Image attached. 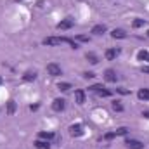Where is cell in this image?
Returning <instances> with one entry per match:
<instances>
[{
  "mask_svg": "<svg viewBox=\"0 0 149 149\" xmlns=\"http://www.w3.org/2000/svg\"><path fill=\"white\" fill-rule=\"evenodd\" d=\"M42 43L43 45H61V43H68L71 49H78V43L74 42L73 38H68V37H47V38H43Z\"/></svg>",
  "mask_w": 149,
  "mask_h": 149,
  "instance_id": "cell-1",
  "label": "cell"
},
{
  "mask_svg": "<svg viewBox=\"0 0 149 149\" xmlns=\"http://www.w3.org/2000/svg\"><path fill=\"white\" fill-rule=\"evenodd\" d=\"M47 73L50 76H59V74H63V70L56 63H50V64H47Z\"/></svg>",
  "mask_w": 149,
  "mask_h": 149,
  "instance_id": "cell-2",
  "label": "cell"
},
{
  "mask_svg": "<svg viewBox=\"0 0 149 149\" xmlns=\"http://www.w3.org/2000/svg\"><path fill=\"white\" fill-rule=\"evenodd\" d=\"M125 146H127V149H144V144L141 141H135V139H127Z\"/></svg>",
  "mask_w": 149,
  "mask_h": 149,
  "instance_id": "cell-3",
  "label": "cell"
},
{
  "mask_svg": "<svg viewBox=\"0 0 149 149\" xmlns=\"http://www.w3.org/2000/svg\"><path fill=\"white\" fill-rule=\"evenodd\" d=\"M73 24H74L73 19H71V17H66V19H63L61 23H57V30H70Z\"/></svg>",
  "mask_w": 149,
  "mask_h": 149,
  "instance_id": "cell-4",
  "label": "cell"
},
{
  "mask_svg": "<svg viewBox=\"0 0 149 149\" xmlns=\"http://www.w3.org/2000/svg\"><path fill=\"white\" fill-rule=\"evenodd\" d=\"M70 134H71L73 137H80V135H83V127H81L80 123L71 125V127H70Z\"/></svg>",
  "mask_w": 149,
  "mask_h": 149,
  "instance_id": "cell-5",
  "label": "cell"
},
{
  "mask_svg": "<svg viewBox=\"0 0 149 149\" xmlns=\"http://www.w3.org/2000/svg\"><path fill=\"white\" fill-rule=\"evenodd\" d=\"M64 106H66V102H64V99H54V102H52V109L57 113H61L64 109Z\"/></svg>",
  "mask_w": 149,
  "mask_h": 149,
  "instance_id": "cell-6",
  "label": "cell"
},
{
  "mask_svg": "<svg viewBox=\"0 0 149 149\" xmlns=\"http://www.w3.org/2000/svg\"><path fill=\"white\" fill-rule=\"evenodd\" d=\"M104 78H106V81H111V83H114V81L118 80V74H116V71H114V70H106Z\"/></svg>",
  "mask_w": 149,
  "mask_h": 149,
  "instance_id": "cell-7",
  "label": "cell"
},
{
  "mask_svg": "<svg viewBox=\"0 0 149 149\" xmlns=\"http://www.w3.org/2000/svg\"><path fill=\"white\" fill-rule=\"evenodd\" d=\"M74 99L78 104H83L85 102V92L83 90H74Z\"/></svg>",
  "mask_w": 149,
  "mask_h": 149,
  "instance_id": "cell-8",
  "label": "cell"
},
{
  "mask_svg": "<svg viewBox=\"0 0 149 149\" xmlns=\"http://www.w3.org/2000/svg\"><path fill=\"white\" fill-rule=\"evenodd\" d=\"M137 97H139L141 101H149V88H141V90L137 92Z\"/></svg>",
  "mask_w": 149,
  "mask_h": 149,
  "instance_id": "cell-9",
  "label": "cell"
},
{
  "mask_svg": "<svg viewBox=\"0 0 149 149\" xmlns=\"http://www.w3.org/2000/svg\"><path fill=\"white\" fill-rule=\"evenodd\" d=\"M106 31V24H95L94 28H92V33L94 35H102Z\"/></svg>",
  "mask_w": 149,
  "mask_h": 149,
  "instance_id": "cell-10",
  "label": "cell"
},
{
  "mask_svg": "<svg viewBox=\"0 0 149 149\" xmlns=\"http://www.w3.org/2000/svg\"><path fill=\"white\" fill-rule=\"evenodd\" d=\"M85 57H87V61H88L90 64H97V63H99V57H97L94 52H87V54H85Z\"/></svg>",
  "mask_w": 149,
  "mask_h": 149,
  "instance_id": "cell-11",
  "label": "cell"
},
{
  "mask_svg": "<svg viewBox=\"0 0 149 149\" xmlns=\"http://www.w3.org/2000/svg\"><path fill=\"white\" fill-rule=\"evenodd\" d=\"M118 54H120V49H108V50H106V57H108L109 61H111V59H114Z\"/></svg>",
  "mask_w": 149,
  "mask_h": 149,
  "instance_id": "cell-12",
  "label": "cell"
},
{
  "mask_svg": "<svg viewBox=\"0 0 149 149\" xmlns=\"http://www.w3.org/2000/svg\"><path fill=\"white\" fill-rule=\"evenodd\" d=\"M37 78V71H26V73L23 74V80L24 81H33Z\"/></svg>",
  "mask_w": 149,
  "mask_h": 149,
  "instance_id": "cell-13",
  "label": "cell"
},
{
  "mask_svg": "<svg viewBox=\"0 0 149 149\" xmlns=\"http://www.w3.org/2000/svg\"><path fill=\"white\" fill-rule=\"evenodd\" d=\"M111 37L113 38H127V33H125V30H113Z\"/></svg>",
  "mask_w": 149,
  "mask_h": 149,
  "instance_id": "cell-14",
  "label": "cell"
},
{
  "mask_svg": "<svg viewBox=\"0 0 149 149\" xmlns=\"http://www.w3.org/2000/svg\"><path fill=\"white\" fill-rule=\"evenodd\" d=\"M137 57H139V61H146V63H149V52L148 50H139Z\"/></svg>",
  "mask_w": 149,
  "mask_h": 149,
  "instance_id": "cell-15",
  "label": "cell"
},
{
  "mask_svg": "<svg viewBox=\"0 0 149 149\" xmlns=\"http://www.w3.org/2000/svg\"><path fill=\"white\" fill-rule=\"evenodd\" d=\"M16 113V102L10 99L9 102H7V114H14Z\"/></svg>",
  "mask_w": 149,
  "mask_h": 149,
  "instance_id": "cell-16",
  "label": "cell"
},
{
  "mask_svg": "<svg viewBox=\"0 0 149 149\" xmlns=\"http://www.w3.org/2000/svg\"><path fill=\"white\" fill-rule=\"evenodd\" d=\"M35 146H37L38 149H49V148H50L49 141H37V142H35Z\"/></svg>",
  "mask_w": 149,
  "mask_h": 149,
  "instance_id": "cell-17",
  "label": "cell"
},
{
  "mask_svg": "<svg viewBox=\"0 0 149 149\" xmlns=\"http://www.w3.org/2000/svg\"><path fill=\"white\" fill-rule=\"evenodd\" d=\"M38 137H40V139H43V141H50V139L54 137V134H52V132H40V134H38Z\"/></svg>",
  "mask_w": 149,
  "mask_h": 149,
  "instance_id": "cell-18",
  "label": "cell"
},
{
  "mask_svg": "<svg viewBox=\"0 0 149 149\" xmlns=\"http://www.w3.org/2000/svg\"><path fill=\"white\" fill-rule=\"evenodd\" d=\"M144 24H146V19H135V21L132 23V26H134V28H142Z\"/></svg>",
  "mask_w": 149,
  "mask_h": 149,
  "instance_id": "cell-19",
  "label": "cell"
},
{
  "mask_svg": "<svg viewBox=\"0 0 149 149\" xmlns=\"http://www.w3.org/2000/svg\"><path fill=\"white\" fill-rule=\"evenodd\" d=\"M57 88H59V90H63V92H68V90L71 88V83H59V85H57Z\"/></svg>",
  "mask_w": 149,
  "mask_h": 149,
  "instance_id": "cell-20",
  "label": "cell"
},
{
  "mask_svg": "<svg viewBox=\"0 0 149 149\" xmlns=\"http://www.w3.org/2000/svg\"><path fill=\"white\" fill-rule=\"evenodd\" d=\"M113 109H114V111H123V106H121L118 101H114V102H113Z\"/></svg>",
  "mask_w": 149,
  "mask_h": 149,
  "instance_id": "cell-21",
  "label": "cell"
},
{
  "mask_svg": "<svg viewBox=\"0 0 149 149\" xmlns=\"http://www.w3.org/2000/svg\"><path fill=\"white\" fill-rule=\"evenodd\" d=\"M127 132H128V128H125V127H121V128H118L114 134L116 135H127Z\"/></svg>",
  "mask_w": 149,
  "mask_h": 149,
  "instance_id": "cell-22",
  "label": "cell"
},
{
  "mask_svg": "<svg viewBox=\"0 0 149 149\" xmlns=\"http://www.w3.org/2000/svg\"><path fill=\"white\" fill-rule=\"evenodd\" d=\"M102 88H104L102 85H92V87H90V90H92V92H95V94H97L99 90H102Z\"/></svg>",
  "mask_w": 149,
  "mask_h": 149,
  "instance_id": "cell-23",
  "label": "cell"
},
{
  "mask_svg": "<svg viewBox=\"0 0 149 149\" xmlns=\"http://www.w3.org/2000/svg\"><path fill=\"white\" fill-rule=\"evenodd\" d=\"M113 137H116V134H114V132H111V134H106V135H104V139H106V141H111Z\"/></svg>",
  "mask_w": 149,
  "mask_h": 149,
  "instance_id": "cell-24",
  "label": "cell"
},
{
  "mask_svg": "<svg viewBox=\"0 0 149 149\" xmlns=\"http://www.w3.org/2000/svg\"><path fill=\"white\" fill-rule=\"evenodd\" d=\"M78 40H80V42H88V37H85V35H78Z\"/></svg>",
  "mask_w": 149,
  "mask_h": 149,
  "instance_id": "cell-25",
  "label": "cell"
},
{
  "mask_svg": "<svg viewBox=\"0 0 149 149\" xmlns=\"http://www.w3.org/2000/svg\"><path fill=\"white\" fill-rule=\"evenodd\" d=\"M83 76H85V78H94V76H95V73H92V71H87V73H83Z\"/></svg>",
  "mask_w": 149,
  "mask_h": 149,
  "instance_id": "cell-26",
  "label": "cell"
},
{
  "mask_svg": "<svg viewBox=\"0 0 149 149\" xmlns=\"http://www.w3.org/2000/svg\"><path fill=\"white\" fill-rule=\"evenodd\" d=\"M118 92L120 94H128V90H125V88H118Z\"/></svg>",
  "mask_w": 149,
  "mask_h": 149,
  "instance_id": "cell-27",
  "label": "cell"
},
{
  "mask_svg": "<svg viewBox=\"0 0 149 149\" xmlns=\"http://www.w3.org/2000/svg\"><path fill=\"white\" fill-rule=\"evenodd\" d=\"M142 116H144V118H149V111H144L142 113Z\"/></svg>",
  "mask_w": 149,
  "mask_h": 149,
  "instance_id": "cell-28",
  "label": "cell"
},
{
  "mask_svg": "<svg viewBox=\"0 0 149 149\" xmlns=\"http://www.w3.org/2000/svg\"><path fill=\"white\" fill-rule=\"evenodd\" d=\"M0 85H2V78H0Z\"/></svg>",
  "mask_w": 149,
  "mask_h": 149,
  "instance_id": "cell-29",
  "label": "cell"
},
{
  "mask_svg": "<svg viewBox=\"0 0 149 149\" xmlns=\"http://www.w3.org/2000/svg\"><path fill=\"white\" fill-rule=\"evenodd\" d=\"M148 37H149V31H148Z\"/></svg>",
  "mask_w": 149,
  "mask_h": 149,
  "instance_id": "cell-30",
  "label": "cell"
}]
</instances>
